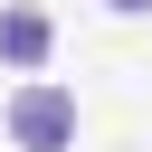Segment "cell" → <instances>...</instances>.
<instances>
[{
	"instance_id": "1",
	"label": "cell",
	"mask_w": 152,
	"mask_h": 152,
	"mask_svg": "<svg viewBox=\"0 0 152 152\" xmlns=\"http://www.w3.org/2000/svg\"><path fill=\"white\" fill-rule=\"evenodd\" d=\"M10 142H19V152H66V142H76V95L48 86V76H28V86L10 95Z\"/></svg>"
},
{
	"instance_id": "3",
	"label": "cell",
	"mask_w": 152,
	"mask_h": 152,
	"mask_svg": "<svg viewBox=\"0 0 152 152\" xmlns=\"http://www.w3.org/2000/svg\"><path fill=\"white\" fill-rule=\"evenodd\" d=\"M104 10H124V19H133V10H152V0H104Z\"/></svg>"
},
{
	"instance_id": "2",
	"label": "cell",
	"mask_w": 152,
	"mask_h": 152,
	"mask_svg": "<svg viewBox=\"0 0 152 152\" xmlns=\"http://www.w3.org/2000/svg\"><path fill=\"white\" fill-rule=\"evenodd\" d=\"M48 57H57V28H48V10H0V66L38 76Z\"/></svg>"
}]
</instances>
